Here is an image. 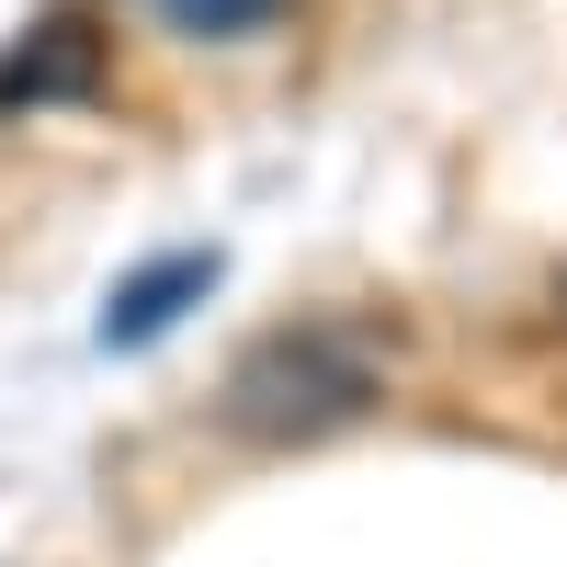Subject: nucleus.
I'll return each instance as SVG.
<instances>
[{
	"mask_svg": "<svg viewBox=\"0 0 567 567\" xmlns=\"http://www.w3.org/2000/svg\"><path fill=\"white\" fill-rule=\"evenodd\" d=\"M374 398H386V352L352 318H284L227 363V432H250V443H318L341 420H363Z\"/></svg>",
	"mask_w": 567,
	"mask_h": 567,
	"instance_id": "nucleus-1",
	"label": "nucleus"
},
{
	"mask_svg": "<svg viewBox=\"0 0 567 567\" xmlns=\"http://www.w3.org/2000/svg\"><path fill=\"white\" fill-rule=\"evenodd\" d=\"M103 23H80V12H45L12 58H0V125L12 114H45V103H91L103 91Z\"/></svg>",
	"mask_w": 567,
	"mask_h": 567,
	"instance_id": "nucleus-2",
	"label": "nucleus"
},
{
	"mask_svg": "<svg viewBox=\"0 0 567 567\" xmlns=\"http://www.w3.org/2000/svg\"><path fill=\"white\" fill-rule=\"evenodd\" d=\"M216 284H227L216 250H159V261H136L114 296H103V352H148V341H171V329L194 318Z\"/></svg>",
	"mask_w": 567,
	"mask_h": 567,
	"instance_id": "nucleus-3",
	"label": "nucleus"
},
{
	"mask_svg": "<svg viewBox=\"0 0 567 567\" xmlns=\"http://www.w3.org/2000/svg\"><path fill=\"white\" fill-rule=\"evenodd\" d=\"M148 12H159L171 34H216V45H239V34H272L296 0H148Z\"/></svg>",
	"mask_w": 567,
	"mask_h": 567,
	"instance_id": "nucleus-4",
	"label": "nucleus"
}]
</instances>
